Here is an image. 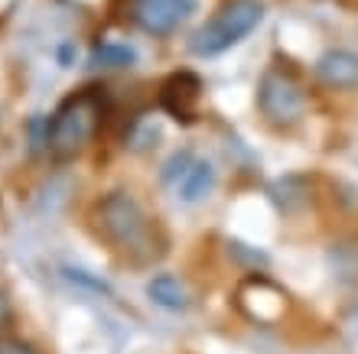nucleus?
<instances>
[{
    "instance_id": "f8f14e48",
    "label": "nucleus",
    "mask_w": 358,
    "mask_h": 354,
    "mask_svg": "<svg viewBox=\"0 0 358 354\" xmlns=\"http://www.w3.org/2000/svg\"><path fill=\"white\" fill-rule=\"evenodd\" d=\"M332 267L342 280H358V244H339L332 251Z\"/></svg>"
},
{
    "instance_id": "7ed1b4c3",
    "label": "nucleus",
    "mask_w": 358,
    "mask_h": 354,
    "mask_svg": "<svg viewBox=\"0 0 358 354\" xmlns=\"http://www.w3.org/2000/svg\"><path fill=\"white\" fill-rule=\"evenodd\" d=\"M264 20L261 0H225L189 39V52L196 59H215L251 36Z\"/></svg>"
},
{
    "instance_id": "4468645a",
    "label": "nucleus",
    "mask_w": 358,
    "mask_h": 354,
    "mask_svg": "<svg viewBox=\"0 0 358 354\" xmlns=\"http://www.w3.org/2000/svg\"><path fill=\"white\" fill-rule=\"evenodd\" d=\"M0 354H36L27 341H20V338H0Z\"/></svg>"
},
{
    "instance_id": "dca6fc26",
    "label": "nucleus",
    "mask_w": 358,
    "mask_h": 354,
    "mask_svg": "<svg viewBox=\"0 0 358 354\" xmlns=\"http://www.w3.org/2000/svg\"><path fill=\"white\" fill-rule=\"evenodd\" d=\"M72 59H76V46H72V43H62V46H59V66L69 68Z\"/></svg>"
},
{
    "instance_id": "ddd939ff",
    "label": "nucleus",
    "mask_w": 358,
    "mask_h": 354,
    "mask_svg": "<svg viewBox=\"0 0 358 354\" xmlns=\"http://www.w3.org/2000/svg\"><path fill=\"white\" fill-rule=\"evenodd\" d=\"M192 153H189V149H179V153H173L170 159H166V163H163V169H160V179L163 182H166V186H173L176 189V182L182 176H186V169L192 166Z\"/></svg>"
},
{
    "instance_id": "20e7f679",
    "label": "nucleus",
    "mask_w": 358,
    "mask_h": 354,
    "mask_svg": "<svg viewBox=\"0 0 358 354\" xmlns=\"http://www.w3.org/2000/svg\"><path fill=\"white\" fill-rule=\"evenodd\" d=\"M255 104L271 127L290 131L306 114V91H303V84L296 82L293 72H287V68H267L261 75V82H257Z\"/></svg>"
},
{
    "instance_id": "423d86ee",
    "label": "nucleus",
    "mask_w": 358,
    "mask_h": 354,
    "mask_svg": "<svg viewBox=\"0 0 358 354\" xmlns=\"http://www.w3.org/2000/svg\"><path fill=\"white\" fill-rule=\"evenodd\" d=\"M202 98V82H199L192 72H176L170 75L160 88V108L170 117L189 124L196 121V104Z\"/></svg>"
},
{
    "instance_id": "f257e3e1",
    "label": "nucleus",
    "mask_w": 358,
    "mask_h": 354,
    "mask_svg": "<svg viewBox=\"0 0 358 354\" xmlns=\"http://www.w3.org/2000/svg\"><path fill=\"white\" fill-rule=\"evenodd\" d=\"M94 221H98V231L104 234V241L114 251H121L131 263H150L163 253V237L157 234L153 218L124 189L108 192L94 205Z\"/></svg>"
},
{
    "instance_id": "1a4fd4ad",
    "label": "nucleus",
    "mask_w": 358,
    "mask_h": 354,
    "mask_svg": "<svg viewBox=\"0 0 358 354\" xmlns=\"http://www.w3.org/2000/svg\"><path fill=\"white\" fill-rule=\"evenodd\" d=\"M147 299L153 306H160L163 312H186L189 309V289L186 283L173 276V273H160L147 280Z\"/></svg>"
},
{
    "instance_id": "0eeeda50",
    "label": "nucleus",
    "mask_w": 358,
    "mask_h": 354,
    "mask_svg": "<svg viewBox=\"0 0 358 354\" xmlns=\"http://www.w3.org/2000/svg\"><path fill=\"white\" fill-rule=\"evenodd\" d=\"M316 75L326 88L352 91L358 88V52L352 49H329L316 59Z\"/></svg>"
},
{
    "instance_id": "9d476101",
    "label": "nucleus",
    "mask_w": 358,
    "mask_h": 354,
    "mask_svg": "<svg viewBox=\"0 0 358 354\" xmlns=\"http://www.w3.org/2000/svg\"><path fill=\"white\" fill-rule=\"evenodd\" d=\"M137 62V49L127 43H98L88 56V66L94 68H131Z\"/></svg>"
},
{
    "instance_id": "f03ea898",
    "label": "nucleus",
    "mask_w": 358,
    "mask_h": 354,
    "mask_svg": "<svg viewBox=\"0 0 358 354\" xmlns=\"http://www.w3.org/2000/svg\"><path fill=\"white\" fill-rule=\"evenodd\" d=\"M104 88H82L69 94L56 108L52 117H46V149L52 159H72L78 156L94 133L101 131L104 121Z\"/></svg>"
},
{
    "instance_id": "39448f33",
    "label": "nucleus",
    "mask_w": 358,
    "mask_h": 354,
    "mask_svg": "<svg viewBox=\"0 0 358 354\" xmlns=\"http://www.w3.org/2000/svg\"><path fill=\"white\" fill-rule=\"evenodd\" d=\"M192 7L196 0H131V20L150 36H170Z\"/></svg>"
},
{
    "instance_id": "2eb2a0df",
    "label": "nucleus",
    "mask_w": 358,
    "mask_h": 354,
    "mask_svg": "<svg viewBox=\"0 0 358 354\" xmlns=\"http://www.w3.org/2000/svg\"><path fill=\"white\" fill-rule=\"evenodd\" d=\"M10 322H13V306H10L7 293L0 289V332H3V328H10Z\"/></svg>"
},
{
    "instance_id": "9b49d317",
    "label": "nucleus",
    "mask_w": 358,
    "mask_h": 354,
    "mask_svg": "<svg viewBox=\"0 0 358 354\" xmlns=\"http://www.w3.org/2000/svg\"><path fill=\"white\" fill-rule=\"evenodd\" d=\"M62 280H69L72 286H78V289H88V293H94V296L114 299L111 283H104L101 276H94V273L82 270V267H62Z\"/></svg>"
},
{
    "instance_id": "6e6552de",
    "label": "nucleus",
    "mask_w": 358,
    "mask_h": 354,
    "mask_svg": "<svg viewBox=\"0 0 358 354\" xmlns=\"http://www.w3.org/2000/svg\"><path fill=\"white\" fill-rule=\"evenodd\" d=\"M215 182H218V172L208 159H192V166L186 169V176L176 182V196L186 202V205H199L206 202L212 192H215Z\"/></svg>"
}]
</instances>
